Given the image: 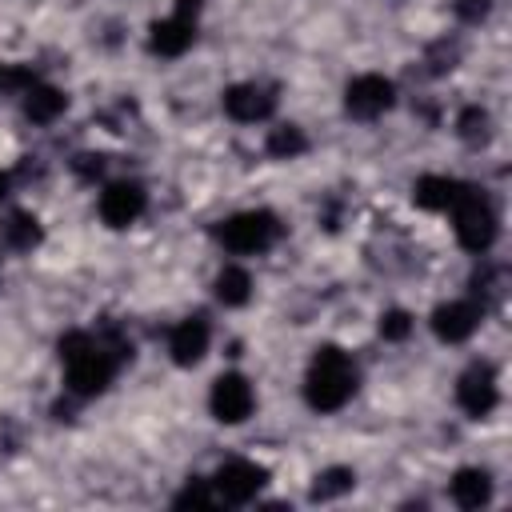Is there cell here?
<instances>
[{"label": "cell", "mask_w": 512, "mask_h": 512, "mask_svg": "<svg viewBox=\"0 0 512 512\" xmlns=\"http://www.w3.org/2000/svg\"><path fill=\"white\" fill-rule=\"evenodd\" d=\"M56 348H60V364H64V380H68L72 396L88 400V396H100L112 384L116 356L100 340H92L88 332H64Z\"/></svg>", "instance_id": "obj_1"}, {"label": "cell", "mask_w": 512, "mask_h": 512, "mask_svg": "<svg viewBox=\"0 0 512 512\" xmlns=\"http://www.w3.org/2000/svg\"><path fill=\"white\" fill-rule=\"evenodd\" d=\"M356 392V368L348 360V352H340L336 344L316 348L308 376H304V400L316 412H340Z\"/></svg>", "instance_id": "obj_2"}, {"label": "cell", "mask_w": 512, "mask_h": 512, "mask_svg": "<svg viewBox=\"0 0 512 512\" xmlns=\"http://www.w3.org/2000/svg\"><path fill=\"white\" fill-rule=\"evenodd\" d=\"M452 220H456V240L468 252H488L496 244V232L500 228H496V212H492V204H488L484 192L460 184V192L452 200Z\"/></svg>", "instance_id": "obj_3"}, {"label": "cell", "mask_w": 512, "mask_h": 512, "mask_svg": "<svg viewBox=\"0 0 512 512\" xmlns=\"http://www.w3.org/2000/svg\"><path fill=\"white\" fill-rule=\"evenodd\" d=\"M276 232H280V224H276V216L264 212V208H256V212H236V216H228V220L216 228L220 244H224L228 252H240V256L264 252V248L276 240Z\"/></svg>", "instance_id": "obj_4"}, {"label": "cell", "mask_w": 512, "mask_h": 512, "mask_svg": "<svg viewBox=\"0 0 512 512\" xmlns=\"http://www.w3.org/2000/svg\"><path fill=\"white\" fill-rule=\"evenodd\" d=\"M208 408H212V416H216L220 424H240V420L252 416L256 392H252V384H248L240 372H224V376H216V384H212Z\"/></svg>", "instance_id": "obj_5"}, {"label": "cell", "mask_w": 512, "mask_h": 512, "mask_svg": "<svg viewBox=\"0 0 512 512\" xmlns=\"http://www.w3.org/2000/svg\"><path fill=\"white\" fill-rule=\"evenodd\" d=\"M392 100H396L392 80H384V76H376V72H364V76L348 80V88H344V108H348V116H356V120H376L380 112L392 108Z\"/></svg>", "instance_id": "obj_6"}, {"label": "cell", "mask_w": 512, "mask_h": 512, "mask_svg": "<svg viewBox=\"0 0 512 512\" xmlns=\"http://www.w3.org/2000/svg\"><path fill=\"white\" fill-rule=\"evenodd\" d=\"M456 400H460V408H464L472 420L488 416V412L496 408V400H500L492 364H484V360L468 364V368L460 372V380H456Z\"/></svg>", "instance_id": "obj_7"}, {"label": "cell", "mask_w": 512, "mask_h": 512, "mask_svg": "<svg viewBox=\"0 0 512 512\" xmlns=\"http://www.w3.org/2000/svg\"><path fill=\"white\" fill-rule=\"evenodd\" d=\"M264 480H268V472L260 464H252V460H228L212 476V492H216V500L248 504V500H256V492L264 488Z\"/></svg>", "instance_id": "obj_8"}, {"label": "cell", "mask_w": 512, "mask_h": 512, "mask_svg": "<svg viewBox=\"0 0 512 512\" xmlns=\"http://www.w3.org/2000/svg\"><path fill=\"white\" fill-rule=\"evenodd\" d=\"M144 204H148V196H144L140 184L116 180V184H108V188L100 192V220H104L108 228H128V224L140 220Z\"/></svg>", "instance_id": "obj_9"}, {"label": "cell", "mask_w": 512, "mask_h": 512, "mask_svg": "<svg viewBox=\"0 0 512 512\" xmlns=\"http://www.w3.org/2000/svg\"><path fill=\"white\" fill-rule=\"evenodd\" d=\"M480 316H484L480 304H472V300H448V304H440L432 312V332L444 344H460V340H468L480 328Z\"/></svg>", "instance_id": "obj_10"}, {"label": "cell", "mask_w": 512, "mask_h": 512, "mask_svg": "<svg viewBox=\"0 0 512 512\" xmlns=\"http://www.w3.org/2000/svg\"><path fill=\"white\" fill-rule=\"evenodd\" d=\"M276 108V96L260 84H232L224 92V112L240 124H256V120H268Z\"/></svg>", "instance_id": "obj_11"}, {"label": "cell", "mask_w": 512, "mask_h": 512, "mask_svg": "<svg viewBox=\"0 0 512 512\" xmlns=\"http://www.w3.org/2000/svg\"><path fill=\"white\" fill-rule=\"evenodd\" d=\"M208 324H204V316H188V320H180L176 328H172V336H168V352H172V360L180 364V368H192V364H200L204 360V352H208Z\"/></svg>", "instance_id": "obj_12"}, {"label": "cell", "mask_w": 512, "mask_h": 512, "mask_svg": "<svg viewBox=\"0 0 512 512\" xmlns=\"http://www.w3.org/2000/svg\"><path fill=\"white\" fill-rule=\"evenodd\" d=\"M192 40H196V20L192 16H180V12H172L168 20H156L152 24V36H148V44H152L156 56H184L192 48Z\"/></svg>", "instance_id": "obj_13"}, {"label": "cell", "mask_w": 512, "mask_h": 512, "mask_svg": "<svg viewBox=\"0 0 512 512\" xmlns=\"http://www.w3.org/2000/svg\"><path fill=\"white\" fill-rule=\"evenodd\" d=\"M448 492H452V500H456L460 508H484V504L492 500V476H488L484 468H460V472L452 476Z\"/></svg>", "instance_id": "obj_14"}, {"label": "cell", "mask_w": 512, "mask_h": 512, "mask_svg": "<svg viewBox=\"0 0 512 512\" xmlns=\"http://www.w3.org/2000/svg\"><path fill=\"white\" fill-rule=\"evenodd\" d=\"M68 108V96L52 84H28L24 88V116L36 124H52L60 112Z\"/></svg>", "instance_id": "obj_15"}, {"label": "cell", "mask_w": 512, "mask_h": 512, "mask_svg": "<svg viewBox=\"0 0 512 512\" xmlns=\"http://www.w3.org/2000/svg\"><path fill=\"white\" fill-rule=\"evenodd\" d=\"M456 192H460V184L452 176H420L412 188V200L428 212H444V208H452Z\"/></svg>", "instance_id": "obj_16"}, {"label": "cell", "mask_w": 512, "mask_h": 512, "mask_svg": "<svg viewBox=\"0 0 512 512\" xmlns=\"http://www.w3.org/2000/svg\"><path fill=\"white\" fill-rule=\"evenodd\" d=\"M212 288H216V300H220V304L240 308V304H248V296H252V276H248L240 264H228V268L216 272Z\"/></svg>", "instance_id": "obj_17"}, {"label": "cell", "mask_w": 512, "mask_h": 512, "mask_svg": "<svg viewBox=\"0 0 512 512\" xmlns=\"http://www.w3.org/2000/svg\"><path fill=\"white\" fill-rule=\"evenodd\" d=\"M352 484H356V472H352V468H344V464H332V468L316 472L312 500H316V504H320V500H336V496L352 492Z\"/></svg>", "instance_id": "obj_18"}, {"label": "cell", "mask_w": 512, "mask_h": 512, "mask_svg": "<svg viewBox=\"0 0 512 512\" xmlns=\"http://www.w3.org/2000/svg\"><path fill=\"white\" fill-rule=\"evenodd\" d=\"M4 240H8L12 248H20V252L36 248V244H40V224H36V216H32V212H12L8 224H4Z\"/></svg>", "instance_id": "obj_19"}, {"label": "cell", "mask_w": 512, "mask_h": 512, "mask_svg": "<svg viewBox=\"0 0 512 512\" xmlns=\"http://www.w3.org/2000/svg\"><path fill=\"white\" fill-rule=\"evenodd\" d=\"M304 148H308V136H304L296 124H280V128L268 132V152H272L276 160H292V156H300Z\"/></svg>", "instance_id": "obj_20"}, {"label": "cell", "mask_w": 512, "mask_h": 512, "mask_svg": "<svg viewBox=\"0 0 512 512\" xmlns=\"http://www.w3.org/2000/svg\"><path fill=\"white\" fill-rule=\"evenodd\" d=\"M456 132H460V140H468V144H484L488 140V112L484 108H464L460 116H456Z\"/></svg>", "instance_id": "obj_21"}, {"label": "cell", "mask_w": 512, "mask_h": 512, "mask_svg": "<svg viewBox=\"0 0 512 512\" xmlns=\"http://www.w3.org/2000/svg\"><path fill=\"white\" fill-rule=\"evenodd\" d=\"M172 504H176V508H212V504H216V492H212L208 480H188V484L176 492Z\"/></svg>", "instance_id": "obj_22"}, {"label": "cell", "mask_w": 512, "mask_h": 512, "mask_svg": "<svg viewBox=\"0 0 512 512\" xmlns=\"http://www.w3.org/2000/svg\"><path fill=\"white\" fill-rule=\"evenodd\" d=\"M380 336H384V340H408V336H412V316H408L404 308H388V312L380 316Z\"/></svg>", "instance_id": "obj_23"}, {"label": "cell", "mask_w": 512, "mask_h": 512, "mask_svg": "<svg viewBox=\"0 0 512 512\" xmlns=\"http://www.w3.org/2000/svg\"><path fill=\"white\" fill-rule=\"evenodd\" d=\"M456 56H460V52H456V44H448V40H440V44H436V48L428 52V64H432L428 72H436V76H440V72H448V68H456Z\"/></svg>", "instance_id": "obj_24"}, {"label": "cell", "mask_w": 512, "mask_h": 512, "mask_svg": "<svg viewBox=\"0 0 512 512\" xmlns=\"http://www.w3.org/2000/svg\"><path fill=\"white\" fill-rule=\"evenodd\" d=\"M72 168H76V176H84V180H96V176L104 172V160H100V156H92V152H80V156L72 160Z\"/></svg>", "instance_id": "obj_25"}, {"label": "cell", "mask_w": 512, "mask_h": 512, "mask_svg": "<svg viewBox=\"0 0 512 512\" xmlns=\"http://www.w3.org/2000/svg\"><path fill=\"white\" fill-rule=\"evenodd\" d=\"M4 196H8V176L0 172V200H4Z\"/></svg>", "instance_id": "obj_26"}, {"label": "cell", "mask_w": 512, "mask_h": 512, "mask_svg": "<svg viewBox=\"0 0 512 512\" xmlns=\"http://www.w3.org/2000/svg\"><path fill=\"white\" fill-rule=\"evenodd\" d=\"M0 84H4V68H0Z\"/></svg>", "instance_id": "obj_27"}]
</instances>
